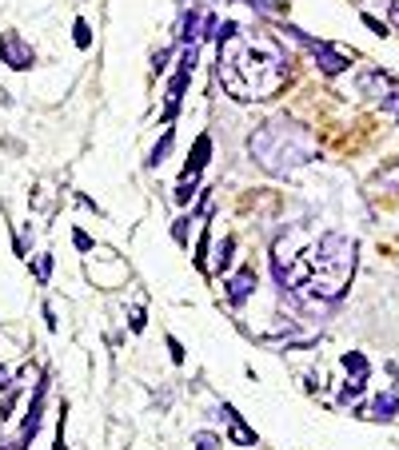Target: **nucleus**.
<instances>
[{
  "mask_svg": "<svg viewBox=\"0 0 399 450\" xmlns=\"http://www.w3.org/2000/svg\"><path fill=\"white\" fill-rule=\"evenodd\" d=\"M244 4H248V8H256L260 16H272V13H280V8H284L280 0H244Z\"/></svg>",
  "mask_w": 399,
  "mask_h": 450,
  "instance_id": "nucleus-20",
  "label": "nucleus"
},
{
  "mask_svg": "<svg viewBox=\"0 0 399 450\" xmlns=\"http://www.w3.org/2000/svg\"><path fill=\"white\" fill-rule=\"evenodd\" d=\"M0 60L8 64L13 72H28L37 64V48L20 32H0Z\"/></svg>",
  "mask_w": 399,
  "mask_h": 450,
  "instance_id": "nucleus-4",
  "label": "nucleus"
},
{
  "mask_svg": "<svg viewBox=\"0 0 399 450\" xmlns=\"http://www.w3.org/2000/svg\"><path fill=\"white\" fill-rule=\"evenodd\" d=\"M188 80H192V72H176L172 80H168V92H164V128L176 120V112H180V104H184Z\"/></svg>",
  "mask_w": 399,
  "mask_h": 450,
  "instance_id": "nucleus-6",
  "label": "nucleus"
},
{
  "mask_svg": "<svg viewBox=\"0 0 399 450\" xmlns=\"http://www.w3.org/2000/svg\"><path fill=\"white\" fill-rule=\"evenodd\" d=\"M344 371H348V375H355L360 383H367V378H372V363H367L360 351H348V355H344Z\"/></svg>",
  "mask_w": 399,
  "mask_h": 450,
  "instance_id": "nucleus-13",
  "label": "nucleus"
},
{
  "mask_svg": "<svg viewBox=\"0 0 399 450\" xmlns=\"http://www.w3.org/2000/svg\"><path fill=\"white\" fill-rule=\"evenodd\" d=\"M391 20H395V25H399V0H395V4H391Z\"/></svg>",
  "mask_w": 399,
  "mask_h": 450,
  "instance_id": "nucleus-33",
  "label": "nucleus"
},
{
  "mask_svg": "<svg viewBox=\"0 0 399 450\" xmlns=\"http://www.w3.org/2000/svg\"><path fill=\"white\" fill-rule=\"evenodd\" d=\"M52 450H64V418H60V430H56V446Z\"/></svg>",
  "mask_w": 399,
  "mask_h": 450,
  "instance_id": "nucleus-32",
  "label": "nucleus"
},
{
  "mask_svg": "<svg viewBox=\"0 0 399 450\" xmlns=\"http://www.w3.org/2000/svg\"><path fill=\"white\" fill-rule=\"evenodd\" d=\"M232 251H236V239L228 235L224 244L216 247V263H212V275H224V271L232 267Z\"/></svg>",
  "mask_w": 399,
  "mask_h": 450,
  "instance_id": "nucleus-14",
  "label": "nucleus"
},
{
  "mask_svg": "<svg viewBox=\"0 0 399 450\" xmlns=\"http://www.w3.org/2000/svg\"><path fill=\"white\" fill-rule=\"evenodd\" d=\"M172 140H176V132H172V128H164L160 144L152 147V156H148V168H160V164H164V156H168V152H172Z\"/></svg>",
  "mask_w": 399,
  "mask_h": 450,
  "instance_id": "nucleus-15",
  "label": "nucleus"
},
{
  "mask_svg": "<svg viewBox=\"0 0 399 450\" xmlns=\"http://www.w3.org/2000/svg\"><path fill=\"white\" fill-rule=\"evenodd\" d=\"M204 20H208V13H200V8H184L180 25H176V40H180V44H196V40L204 37Z\"/></svg>",
  "mask_w": 399,
  "mask_h": 450,
  "instance_id": "nucleus-8",
  "label": "nucleus"
},
{
  "mask_svg": "<svg viewBox=\"0 0 399 450\" xmlns=\"http://www.w3.org/2000/svg\"><path fill=\"white\" fill-rule=\"evenodd\" d=\"M208 159H212V135L200 132L196 147H192V156H188V164H184V176H200V171L208 168Z\"/></svg>",
  "mask_w": 399,
  "mask_h": 450,
  "instance_id": "nucleus-10",
  "label": "nucleus"
},
{
  "mask_svg": "<svg viewBox=\"0 0 399 450\" xmlns=\"http://www.w3.org/2000/svg\"><path fill=\"white\" fill-rule=\"evenodd\" d=\"M44 323H48V331H56V311L48 303H44Z\"/></svg>",
  "mask_w": 399,
  "mask_h": 450,
  "instance_id": "nucleus-31",
  "label": "nucleus"
},
{
  "mask_svg": "<svg viewBox=\"0 0 399 450\" xmlns=\"http://www.w3.org/2000/svg\"><path fill=\"white\" fill-rule=\"evenodd\" d=\"M256 283H260V275H256V267H244L236 275V279H228L224 287H228V303L232 307H240V303H248V295L256 291Z\"/></svg>",
  "mask_w": 399,
  "mask_h": 450,
  "instance_id": "nucleus-7",
  "label": "nucleus"
},
{
  "mask_svg": "<svg viewBox=\"0 0 399 450\" xmlns=\"http://www.w3.org/2000/svg\"><path fill=\"white\" fill-rule=\"evenodd\" d=\"M220 414H224L228 426H232V430H228V438H232L236 446H256V442H260V438H256V430H251V426H244V418L236 414V406H232V402H224V406H220Z\"/></svg>",
  "mask_w": 399,
  "mask_h": 450,
  "instance_id": "nucleus-9",
  "label": "nucleus"
},
{
  "mask_svg": "<svg viewBox=\"0 0 399 450\" xmlns=\"http://www.w3.org/2000/svg\"><path fill=\"white\" fill-rule=\"evenodd\" d=\"M196 60H200V48L196 44H184V52H180V72H196Z\"/></svg>",
  "mask_w": 399,
  "mask_h": 450,
  "instance_id": "nucleus-19",
  "label": "nucleus"
},
{
  "mask_svg": "<svg viewBox=\"0 0 399 450\" xmlns=\"http://www.w3.org/2000/svg\"><path fill=\"white\" fill-rule=\"evenodd\" d=\"M32 271H37V279H40V283H48V279H52V256H37Z\"/></svg>",
  "mask_w": 399,
  "mask_h": 450,
  "instance_id": "nucleus-21",
  "label": "nucleus"
},
{
  "mask_svg": "<svg viewBox=\"0 0 399 450\" xmlns=\"http://www.w3.org/2000/svg\"><path fill=\"white\" fill-rule=\"evenodd\" d=\"M363 390H367V383H360V378H351L348 387L339 390V399H344V402H351V399H360Z\"/></svg>",
  "mask_w": 399,
  "mask_h": 450,
  "instance_id": "nucleus-22",
  "label": "nucleus"
},
{
  "mask_svg": "<svg viewBox=\"0 0 399 450\" xmlns=\"http://www.w3.org/2000/svg\"><path fill=\"white\" fill-rule=\"evenodd\" d=\"M200 192V176H184L176 187V204H192V195Z\"/></svg>",
  "mask_w": 399,
  "mask_h": 450,
  "instance_id": "nucleus-16",
  "label": "nucleus"
},
{
  "mask_svg": "<svg viewBox=\"0 0 399 450\" xmlns=\"http://www.w3.org/2000/svg\"><path fill=\"white\" fill-rule=\"evenodd\" d=\"M384 112H391V116L399 120V92H395V96H387V100H384Z\"/></svg>",
  "mask_w": 399,
  "mask_h": 450,
  "instance_id": "nucleus-30",
  "label": "nucleus"
},
{
  "mask_svg": "<svg viewBox=\"0 0 399 450\" xmlns=\"http://www.w3.org/2000/svg\"><path fill=\"white\" fill-rule=\"evenodd\" d=\"M168 355H172L176 366L184 363V347H180V339H176V335H168Z\"/></svg>",
  "mask_w": 399,
  "mask_h": 450,
  "instance_id": "nucleus-26",
  "label": "nucleus"
},
{
  "mask_svg": "<svg viewBox=\"0 0 399 450\" xmlns=\"http://www.w3.org/2000/svg\"><path fill=\"white\" fill-rule=\"evenodd\" d=\"M192 446H196V450H220L224 442H220L212 430H196V435H192Z\"/></svg>",
  "mask_w": 399,
  "mask_h": 450,
  "instance_id": "nucleus-17",
  "label": "nucleus"
},
{
  "mask_svg": "<svg viewBox=\"0 0 399 450\" xmlns=\"http://www.w3.org/2000/svg\"><path fill=\"white\" fill-rule=\"evenodd\" d=\"M0 450H13V442H0Z\"/></svg>",
  "mask_w": 399,
  "mask_h": 450,
  "instance_id": "nucleus-34",
  "label": "nucleus"
},
{
  "mask_svg": "<svg viewBox=\"0 0 399 450\" xmlns=\"http://www.w3.org/2000/svg\"><path fill=\"white\" fill-rule=\"evenodd\" d=\"M168 60H172V52H168V48H160V52H156V56H152V72L160 76L164 68H168Z\"/></svg>",
  "mask_w": 399,
  "mask_h": 450,
  "instance_id": "nucleus-24",
  "label": "nucleus"
},
{
  "mask_svg": "<svg viewBox=\"0 0 399 450\" xmlns=\"http://www.w3.org/2000/svg\"><path fill=\"white\" fill-rule=\"evenodd\" d=\"M363 25L372 28L375 37H387V25H384V20H379V16H372V13H363Z\"/></svg>",
  "mask_w": 399,
  "mask_h": 450,
  "instance_id": "nucleus-25",
  "label": "nucleus"
},
{
  "mask_svg": "<svg viewBox=\"0 0 399 450\" xmlns=\"http://www.w3.org/2000/svg\"><path fill=\"white\" fill-rule=\"evenodd\" d=\"M220 84L236 100H272L292 76V56L280 48L275 32H244L220 40Z\"/></svg>",
  "mask_w": 399,
  "mask_h": 450,
  "instance_id": "nucleus-1",
  "label": "nucleus"
},
{
  "mask_svg": "<svg viewBox=\"0 0 399 450\" xmlns=\"http://www.w3.org/2000/svg\"><path fill=\"white\" fill-rule=\"evenodd\" d=\"M248 152L263 171L284 176V171L315 159V135L296 120H272V124H263V128L251 132Z\"/></svg>",
  "mask_w": 399,
  "mask_h": 450,
  "instance_id": "nucleus-2",
  "label": "nucleus"
},
{
  "mask_svg": "<svg viewBox=\"0 0 399 450\" xmlns=\"http://www.w3.org/2000/svg\"><path fill=\"white\" fill-rule=\"evenodd\" d=\"M72 40H76V48H92V28H88V20H76L72 25Z\"/></svg>",
  "mask_w": 399,
  "mask_h": 450,
  "instance_id": "nucleus-18",
  "label": "nucleus"
},
{
  "mask_svg": "<svg viewBox=\"0 0 399 450\" xmlns=\"http://www.w3.org/2000/svg\"><path fill=\"white\" fill-rule=\"evenodd\" d=\"M355 88H360L363 96H372V92H379V96H384L387 88H395V76H387V72H363L360 80H355Z\"/></svg>",
  "mask_w": 399,
  "mask_h": 450,
  "instance_id": "nucleus-12",
  "label": "nucleus"
},
{
  "mask_svg": "<svg viewBox=\"0 0 399 450\" xmlns=\"http://www.w3.org/2000/svg\"><path fill=\"white\" fill-rule=\"evenodd\" d=\"M72 244H76V251H92V235H84V232H72Z\"/></svg>",
  "mask_w": 399,
  "mask_h": 450,
  "instance_id": "nucleus-27",
  "label": "nucleus"
},
{
  "mask_svg": "<svg viewBox=\"0 0 399 450\" xmlns=\"http://www.w3.org/2000/svg\"><path fill=\"white\" fill-rule=\"evenodd\" d=\"M399 411V399H395V390H384V395H375L372 402V411H367V418H375V423H391Z\"/></svg>",
  "mask_w": 399,
  "mask_h": 450,
  "instance_id": "nucleus-11",
  "label": "nucleus"
},
{
  "mask_svg": "<svg viewBox=\"0 0 399 450\" xmlns=\"http://www.w3.org/2000/svg\"><path fill=\"white\" fill-rule=\"evenodd\" d=\"M303 263H308V271L312 275H320V279H332V283H344L351 279V271H355V244H351L348 235L339 232H327L315 239V247L303 256Z\"/></svg>",
  "mask_w": 399,
  "mask_h": 450,
  "instance_id": "nucleus-3",
  "label": "nucleus"
},
{
  "mask_svg": "<svg viewBox=\"0 0 399 450\" xmlns=\"http://www.w3.org/2000/svg\"><path fill=\"white\" fill-rule=\"evenodd\" d=\"M144 327H148V319H144V307H136V311H132V331L140 335Z\"/></svg>",
  "mask_w": 399,
  "mask_h": 450,
  "instance_id": "nucleus-28",
  "label": "nucleus"
},
{
  "mask_svg": "<svg viewBox=\"0 0 399 450\" xmlns=\"http://www.w3.org/2000/svg\"><path fill=\"white\" fill-rule=\"evenodd\" d=\"M312 56H315V68H320L324 76H339V72H348V64H351L355 52H344V48H336V44L320 40V44L312 48Z\"/></svg>",
  "mask_w": 399,
  "mask_h": 450,
  "instance_id": "nucleus-5",
  "label": "nucleus"
},
{
  "mask_svg": "<svg viewBox=\"0 0 399 450\" xmlns=\"http://www.w3.org/2000/svg\"><path fill=\"white\" fill-rule=\"evenodd\" d=\"M188 223H192V219H176V223H172V239H176V244H180V247H188Z\"/></svg>",
  "mask_w": 399,
  "mask_h": 450,
  "instance_id": "nucleus-23",
  "label": "nucleus"
},
{
  "mask_svg": "<svg viewBox=\"0 0 399 450\" xmlns=\"http://www.w3.org/2000/svg\"><path fill=\"white\" fill-rule=\"evenodd\" d=\"M13 387H16V383H13V371L0 363V390H13Z\"/></svg>",
  "mask_w": 399,
  "mask_h": 450,
  "instance_id": "nucleus-29",
  "label": "nucleus"
}]
</instances>
